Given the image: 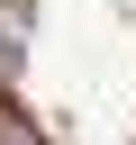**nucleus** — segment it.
<instances>
[{"instance_id": "1", "label": "nucleus", "mask_w": 136, "mask_h": 145, "mask_svg": "<svg viewBox=\"0 0 136 145\" xmlns=\"http://www.w3.org/2000/svg\"><path fill=\"white\" fill-rule=\"evenodd\" d=\"M0 145H36V127H27L18 109H9V91H0Z\"/></svg>"}]
</instances>
